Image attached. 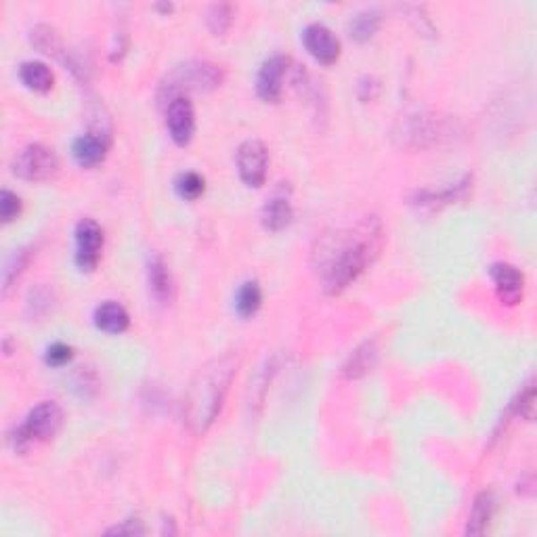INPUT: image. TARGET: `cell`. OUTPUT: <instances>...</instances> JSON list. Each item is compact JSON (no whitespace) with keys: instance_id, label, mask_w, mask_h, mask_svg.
Masks as SVG:
<instances>
[{"instance_id":"obj_1","label":"cell","mask_w":537,"mask_h":537,"mask_svg":"<svg viewBox=\"0 0 537 537\" xmlns=\"http://www.w3.org/2000/svg\"><path fill=\"white\" fill-rule=\"evenodd\" d=\"M382 244L384 229L376 216L364 219L355 227L322 235L313 250V271L323 292L340 294L351 286L376 261Z\"/></svg>"},{"instance_id":"obj_2","label":"cell","mask_w":537,"mask_h":537,"mask_svg":"<svg viewBox=\"0 0 537 537\" xmlns=\"http://www.w3.org/2000/svg\"><path fill=\"white\" fill-rule=\"evenodd\" d=\"M235 367L238 359L233 355H222L196 373L185 397V422L193 432H204L214 424L235 376Z\"/></svg>"},{"instance_id":"obj_3","label":"cell","mask_w":537,"mask_h":537,"mask_svg":"<svg viewBox=\"0 0 537 537\" xmlns=\"http://www.w3.org/2000/svg\"><path fill=\"white\" fill-rule=\"evenodd\" d=\"M63 426V412L55 401H42L36 406L23 424L15 431V449L23 454L32 443L51 441Z\"/></svg>"},{"instance_id":"obj_4","label":"cell","mask_w":537,"mask_h":537,"mask_svg":"<svg viewBox=\"0 0 537 537\" xmlns=\"http://www.w3.org/2000/svg\"><path fill=\"white\" fill-rule=\"evenodd\" d=\"M221 82L222 71L214 63L189 62L177 68L168 84H164V90H168V101H171L172 96L183 95L180 90H213L221 87Z\"/></svg>"},{"instance_id":"obj_5","label":"cell","mask_w":537,"mask_h":537,"mask_svg":"<svg viewBox=\"0 0 537 537\" xmlns=\"http://www.w3.org/2000/svg\"><path fill=\"white\" fill-rule=\"evenodd\" d=\"M59 171V160L51 147L42 143H32L23 147L13 160V172L29 183H42L53 179Z\"/></svg>"},{"instance_id":"obj_6","label":"cell","mask_w":537,"mask_h":537,"mask_svg":"<svg viewBox=\"0 0 537 537\" xmlns=\"http://www.w3.org/2000/svg\"><path fill=\"white\" fill-rule=\"evenodd\" d=\"M235 162H238L239 179L244 180L246 185L255 187V189L264 185L269 168V152L263 141L248 138V141L241 143L238 149V160Z\"/></svg>"},{"instance_id":"obj_7","label":"cell","mask_w":537,"mask_h":537,"mask_svg":"<svg viewBox=\"0 0 537 537\" xmlns=\"http://www.w3.org/2000/svg\"><path fill=\"white\" fill-rule=\"evenodd\" d=\"M104 250V229L93 219H82L76 225V264L82 271H93Z\"/></svg>"},{"instance_id":"obj_8","label":"cell","mask_w":537,"mask_h":537,"mask_svg":"<svg viewBox=\"0 0 537 537\" xmlns=\"http://www.w3.org/2000/svg\"><path fill=\"white\" fill-rule=\"evenodd\" d=\"M166 126L172 141L177 145H189L196 135V112L185 95L172 96L166 105Z\"/></svg>"},{"instance_id":"obj_9","label":"cell","mask_w":537,"mask_h":537,"mask_svg":"<svg viewBox=\"0 0 537 537\" xmlns=\"http://www.w3.org/2000/svg\"><path fill=\"white\" fill-rule=\"evenodd\" d=\"M303 42L306 51H309V55L319 63L331 65L340 57V40H338L336 34L331 32L330 28H325L323 23H311V26H306Z\"/></svg>"},{"instance_id":"obj_10","label":"cell","mask_w":537,"mask_h":537,"mask_svg":"<svg viewBox=\"0 0 537 537\" xmlns=\"http://www.w3.org/2000/svg\"><path fill=\"white\" fill-rule=\"evenodd\" d=\"M289 59L283 55H273L263 63L256 78V93L267 104H277L283 93V78H286Z\"/></svg>"},{"instance_id":"obj_11","label":"cell","mask_w":537,"mask_h":537,"mask_svg":"<svg viewBox=\"0 0 537 537\" xmlns=\"http://www.w3.org/2000/svg\"><path fill=\"white\" fill-rule=\"evenodd\" d=\"M490 275L493 283H496L499 303L508 306H516L521 303L523 289H524V280L521 271L512 267L508 263H493L490 269Z\"/></svg>"},{"instance_id":"obj_12","label":"cell","mask_w":537,"mask_h":537,"mask_svg":"<svg viewBox=\"0 0 537 537\" xmlns=\"http://www.w3.org/2000/svg\"><path fill=\"white\" fill-rule=\"evenodd\" d=\"M107 149H110V135L104 130H93L76 138L71 154L82 168H95L105 160Z\"/></svg>"},{"instance_id":"obj_13","label":"cell","mask_w":537,"mask_h":537,"mask_svg":"<svg viewBox=\"0 0 537 537\" xmlns=\"http://www.w3.org/2000/svg\"><path fill=\"white\" fill-rule=\"evenodd\" d=\"M470 191H473V177H464L460 183L451 185V187H448V189L418 191L415 193L412 204H415V206H420V208H441V206H449V204L464 200Z\"/></svg>"},{"instance_id":"obj_14","label":"cell","mask_w":537,"mask_h":537,"mask_svg":"<svg viewBox=\"0 0 537 537\" xmlns=\"http://www.w3.org/2000/svg\"><path fill=\"white\" fill-rule=\"evenodd\" d=\"M147 280H149V289H152L154 298L158 300L160 305H171L174 300V280L171 269L164 258L160 255H154L149 258V267H147Z\"/></svg>"},{"instance_id":"obj_15","label":"cell","mask_w":537,"mask_h":537,"mask_svg":"<svg viewBox=\"0 0 537 537\" xmlns=\"http://www.w3.org/2000/svg\"><path fill=\"white\" fill-rule=\"evenodd\" d=\"M294 219V208L292 202H289V196L286 193H275L273 197H269L267 204L263 206L261 213V222L267 231H283V229L289 227V222Z\"/></svg>"},{"instance_id":"obj_16","label":"cell","mask_w":537,"mask_h":537,"mask_svg":"<svg viewBox=\"0 0 537 537\" xmlns=\"http://www.w3.org/2000/svg\"><path fill=\"white\" fill-rule=\"evenodd\" d=\"M496 515V498L491 491H481L474 498L473 510H470L466 535H482L490 527L491 518Z\"/></svg>"},{"instance_id":"obj_17","label":"cell","mask_w":537,"mask_h":537,"mask_svg":"<svg viewBox=\"0 0 537 537\" xmlns=\"http://www.w3.org/2000/svg\"><path fill=\"white\" fill-rule=\"evenodd\" d=\"M95 325L99 330L107 331V334H122V331L129 330L130 317L122 305L107 300V303L96 306Z\"/></svg>"},{"instance_id":"obj_18","label":"cell","mask_w":537,"mask_h":537,"mask_svg":"<svg viewBox=\"0 0 537 537\" xmlns=\"http://www.w3.org/2000/svg\"><path fill=\"white\" fill-rule=\"evenodd\" d=\"M378 364V348L376 342H364L359 348H355L351 357L347 359V364L342 365V373L348 380L364 378L365 373H370Z\"/></svg>"},{"instance_id":"obj_19","label":"cell","mask_w":537,"mask_h":537,"mask_svg":"<svg viewBox=\"0 0 537 537\" xmlns=\"http://www.w3.org/2000/svg\"><path fill=\"white\" fill-rule=\"evenodd\" d=\"M20 78L29 90H34V93H48V90L53 88V80H55L53 71L42 62L21 63Z\"/></svg>"},{"instance_id":"obj_20","label":"cell","mask_w":537,"mask_h":537,"mask_svg":"<svg viewBox=\"0 0 537 537\" xmlns=\"http://www.w3.org/2000/svg\"><path fill=\"white\" fill-rule=\"evenodd\" d=\"M378 28H380V13L373 9L359 11V13L353 15L351 21H348V34H351V38L357 42L370 40L372 36L378 32Z\"/></svg>"},{"instance_id":"obj_21","label":"cell","mask_w":537,"mask_h":537,"mask_svg":"<svg viewBox=\"0 0 537 537\" xmlns=\"http://www.w3.org/2000/svg\"><path fill=\"white\" fill-rule=\"evenodd\" d=\"M263 303V292L258 288L256 281H246L241 283L238 289V297H235V309H238L239 317H252L256 315V311L261 309Z\"/></svg>"},{"instance_id":"obj_22","label":"cell","mask_w":537,"mask_h":537,"mask_svg":"<svg viewBox=\"0 0 537 537\" xmlns=\"http://www.w3.org/2000/svg\"><path fill=\"white\" fill-rule=\"evenodd\" d=\"M32 40H34L36 46L42 48V51L46 53V55H53V57L62 59V62H65V63H70L68 51H63L62 40H59V36L53 28L38 26L32 32Z\"/></svg>"},{"instance_id":"obj_23","label":"cell","mask_w":537,"mask_h":537,"mask_svg":"<svg viewBox=\"0 0 537 537\" xmlns=\"http://www.w3.org/2000/svg\"><path fill=\"white\" fill-rule=\"evenodd\" d=\"M32 255H34V248H32V246H28V248L15 250L13 255L7 258V263H4V271H3V289H4V292H9V288L17 281V277L23 273V269H26L29 264V261H32Z\"/></svg>"},{"instance_id":"obj_24","label":"cell","mask_w":537,"mask_h":537,"mask_svg":"<svg viewBox=\"0 0 537 537\" xmlns=\"http://www.w3.org/2000/svg\"><path fill=\"white\" fill-rule=\"evenodd\" d=\"M174 189H177L179 197H183V200L196 202L204 193V189H206V183H204V179L197 172H183L179 174Z\"/></svg>"},{"instance_id":"obj_25","label":"cell","mask_w":537,"mask_h":537,"mask_svg":"<svg viewBox=\"0 0 537 537\" xmlns=\"http://www.w3.org/2000/svg\"><path fill=\"white\" fill-rule=\"evenodd\" d=\"M512 414L521 415L523 420H533L535 415V386L533 380H529L527 384H524V389L518 393V397L515 401H512Z\"/></svg>"},{"instance_id":"obj_26","label":"cell","mask_w":537,"mask_h":537,"mask_svg":"<svg viewBox=\"0 0 537 537\" xmlns=\"http://www.w3.org/2000/svg\"><path fill=\"white\" fill-rule=\"evenodd\" d=\"M233 23V7L231 4H214L208 13V26L216 36L225 34Z\"/></svg>"},{"instance_id":"obj_27","label":"cell","mask_w":537,"mask_h":537,"mask_svg":"<svg viewBox=\"0 0 537 537\" xmlns=\"http://www.w3.org/2000/svg\"><path fill=\"white\" fill-rule=\"evenodd\" d=\"M21 214V200L13 191L4 189L0 193V216H3L4 225L13 222Z\"/></svg>"},{"instance_id":"obj_28","label":"cell","mask_w":537,"mask_h":537,"mask_svg":"<svg viewBox=\"0 0 537 537\" xmlns=\"http://www.w3.org/2000/svg\"><path fill=\"white\" fill-rule=\"evenodd\" d=\"M71 357H74V348L70 345H63V342H55V345H51L46 348L45 361L46 365L51 367H62L65 364H70Z\"/></svg>"},{"instance_id":"obj_29","label":"cell","mask_w":537,"mask_h":537,"mask_svg":"<svg viewBox=\"0 0 537 537\" xmlns=\"http://www.w3.org/2000/svg\"><path fill=\"white\" fill-rule=\"evenodd\" d=\"M107 535H143L145 533V529H143V524H141V521H124V523H120V524H116V527H112V529H107L105 531Z\"/></svg>"}]
</instances>
